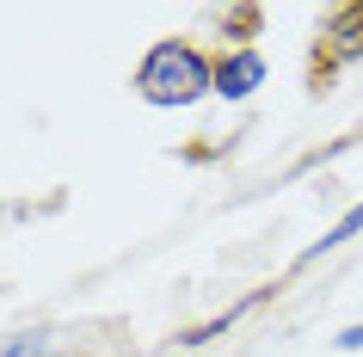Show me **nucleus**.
I'll return each mask as SVG.
<instances>
[{"label":"nucleus","instance_id":"7ed1b4c3","mask_svg":"<svg viewBox=\"0 0 363 357\" xmlns=\"http://www.w3.org/2000/svg\"><path fill=\"white\" fill-rule=\"evenodd\" d=\"M320 50H333V62H357L363 56V6H339L320 31Z\"/></svg>","mask_w":363,"mask_h":357},{"label":"nucleus","instance_id":"f03ea898","mask_svg":"<svg viewBox=\"0 0 363 357\" xmlns=\"http://www.w3.org/2000/svg\"><path fill=\"white\" fill-rule=\"evenodd\" d=\"M265 87V56L259 50H228V56L216 62V93L222 99H247Z\"/></svg>","mask_w":363,"mask_h":357},{"label":"nucleus","instance_id":"f257e3e1","mask_svg":"<svg viewBox=\"0 0 363 357\" xmlns=\"http://www.w3.org/2000/svg\"><path fill=\"white\" fill-rule=\"evenodd\" d=\"M135 93L148 99V105H197L203 93H216V62L191 43H154L142 68H135Z\"/></svg>","mask_w":363,"mask_h":357},{"label":"nucleus","instance_id":"423d86ee","mask_svg":"<svg viewBox=\"0 0 363 357\" xmlns=\"http://www.w3.org/2000/svg\"><path fill=\"white\" fill-rule=\"evenodd\" d=\"M333 345H339V351H357V345H363V326H345V333L333 339Z\"/></svg>","mask_w":363,"mask_h":357},{"label":"nucleus","instance_id":"20e7f679","mask_svg":"<svg viewBox=\"0 0 363 357\" xmlns=\"http://www.w3.org/2000/svg\"><path fill=\"white\" fill-rule=\"evenodd\" d=\"M357 234H363V204H351V209L339 216V222L326 228V241H314V246L302 253V265H314L320 253H333V246H345V241H357Z\"/></svg>","mask_w":363,"mask_h":357},{"label":"nucleus","instance_id":"39448f33","mask_svg":"<svg viewBox=\"0 0 363 357\" xmlns=\"http://www.w3.org/2000/svg\"><path fill=\"white\" fill-rule=\"evenodd\" d=\"M0 357H62V345H56V333H13L0 345Z\"/></svg>","mask_w":363,"mask_h":357}]
</instances>
